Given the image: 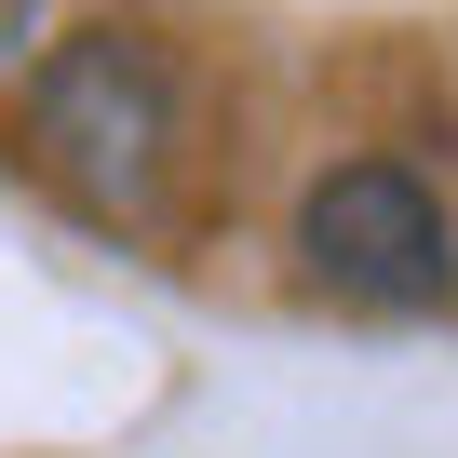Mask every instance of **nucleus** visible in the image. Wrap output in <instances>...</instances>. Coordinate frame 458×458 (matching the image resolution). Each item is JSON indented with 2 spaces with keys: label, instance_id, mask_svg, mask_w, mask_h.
Listing matches in <instances>:
<instances>
[{
  "label": "nucleus",
  "instance_id": "nucleus-1",
  "mask_svg": "<svg viewBox=\"0 0 458 458\" xmlns=\"http://www.w3.org/2000/svg\"><path fill=\"white\" fill-rule=\"evenodd\" d=\"M28 135H41V162H55L95 216H135V202L162 189V148H175V68H162L135 28H81L68 55H41Z\"/></svg>",
  "mask_w": 458,
  "mask_h": 458
},
{
  "label": "nucleus",
  "instance_id": "nucleus-2",
  "mask_svg": "<svg viewBox=\"0 0 458 458\" xmlns=\"http://www.w3.org/2000/svg\"><path fill=\"white\" fill-rule=\"evenodd\" d=\"M297 257H310V284H337L364 310H431L458 284V229L404 162H337L297 202Z\"/></svg>",
  "mask_w": 458,
  "mask_h": 458
},
{
  "label": "nucleus",
  "instance_id": "nucleus-3",
  "mask_svg": "<svg viewBox=\"0 0 458 458\" xmlns=\"http://www.w3.org/2000/svg\"><path fill=\"white\" fill-rule=\"evenodd\" d=\"M28 28H41V0H0V55H28Z\"/></svg>",
  "mask_w": 458,
  "mask_h": 458
}]
</instances>
